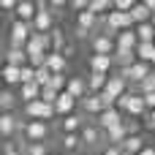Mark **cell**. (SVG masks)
Listing matches in <instances>:
<instances>
[{
	"mask_svg": "<svg viewBox=\"0 0 155 155\" xmlns=\"http://www.w3.org/2000/svg\"><path fill=\"white\" fill-rule=\"evenodd\" d=\"M22 144H46L52 139V123H38V120H22L19 128Z\"/></svg>",
	"mask_w": 155,
	"mask_h": 155,
	"instance_id": "6da1fadb",
	"label": "cell"
},
{
	"mask_svg": "<svg viewBox=\"0 0 155 155\" xmlns=\"http://www.w3.org/2000/svg\"><path fill=\"white\" fill-rule=\"evenodd\" d=\"M33 25H27V22H19V19H14L11 22V27H8V46H19V49H25L27 46V41L33 38Z\"/></svg>",
	"mask_w": 155,
	"mask_h": 155,
	"instance_id": "7a4b0ae2",
	"label": "cell"
},
{
	"mask_svg": "<svg viewBox=\"0 0 155 155\" xmlns=\"http://www.w3.org/2000/svg\"><path fill=\"white\" fill-rule=\"evenodd\" d=\"M79 106H82V114H84V117H93V120H95L101 112H106L109 106H114V101H112L109 95L101 93V95H87Z\"/></svg>",
	"mask_w": 155,
	"mask_h": 155,
	"instance_id": "3957f363",
	"label": "cell"
},
{
	"mask_svg": "<svg viewBox=\"0 0 155 155\" xmlns=\"http://www.w3.org/2000/svg\"><path fill=\"white\" fill-rule=\"evenodd\" d=\"M22 114H25V120H38V123H52V117H54L57 112H54V106H49L46 101H33V104H27V106L22 109Z\"/></svg>",
	"mask_w": 155,
	"mask_h": 155,
	"instance_id": "277c9868",
	"label": "cell"
},
{
	"mask_svg": "<svg viewBox=\"0 0 155 155\" xmlns=\"http://www.w3.org/2000/svg\"><path fill=\"white\" fill-rule=\"evenodd\" d=\"M54 27H57V25H54V16H52V11H49V3H46V0H38V14H35L33 30H35V33H44V35H49Z\"/></svg>",
	"mask_w": 155,
	"mask_h": 155,
	"instance_id": "5b68a950",
	"label": "cell"
},
{
	"mask_svg": "<svg viewBox=\"0 0 155 155\" xmlns=\"http://www.w3.org/2000/svg\"><path fill=\"white\" fill-rule=\"evenodd\" d=\"M79 136H82L84 150H98V147L104 150V147H106V142H104V131H101V128H98L93 120H90V123L82 128V134H79Z\"/></svg>",
	"mask_w": 155,
	"mask_h": 155,
	"instance_id": "8992f818",
	"label": "cell"
},
{
	"mask_svg": "<svg viewBox=\"0 0 155 155\" xmlns=\"http://www.w3.org/2000/svg\"><path fill=\"white\" fill-rule=\"evenodd\" d=\"M90 49H93V54H106V57H114V52H117V41L112 38V35H106V33H95V38L90 41Z\"/></svg>",
	"mask_w": 155,
	"mask_h": 155,
	"instance_id": "52a82bcc",
	"label": "cell"
},
{
	"mask_svg": "<svg viewBox=\"0 0 155 155\" xmlns=\"http://www.w3.org/2000/svg\"><path fill=\"white\" fill-rule=\"evenodd\" d=\"M155 68L150 65V63H134L131 68H125V71H120V76L128 82V84H142L150 74H153Z\"/></svg>",
	"mask_w": 155,
	"mask_h": 155,
	"instance_id": "ba28073f",
	"label": "cell"
},
{
	"mask_svg": "<svg viewBox=\"0 0 155 155\" xmlns=\"http://www.w3.org/2000/svg\"><path fill=\"white\" fill-rule=\"evenodd\" d=\"M101 131H109V128H114V125H120V123H125V114L117 109V106H109L106 112H101L95 120H93Z\"/></svg>",
	"mask_w": 155,
	"mask_h": 155,
	"instance_id": "9c48e42d",
	"label": "cell"
},
{
	"mask_svg": "<svg viewBox=\"0 0 155 155\" xmlns=\"http://www.w3.org/2000/svg\"><path fill=\"white\" fill-rule=\"evenodd\" d=\"M19 128H22V120L14 112L0 114V136H3V142H11L14 136H19Z\"/></svg>",
	"mask_w": 155,
	"mask_h": 155,
	"instance_id": "30bf717a",
	"label": "cell"
},
{
	"mask_svg": "<svg viewBox=\"0 0 155 155\" xmlns=\"http://www.w3.org/2000/svg\"><path fill=\"white\" fill-rule=\"evenodd\" d=\"M90 120L84 117V114H68V117H63L60 123H57V131L60 134H82V128L87 125Z\"/></svg>",
	"mask_w": 155,
	"mask_h": 155,
	"instance_id": "8fae6325",
	"label": "cell"
},
{
	"mask_svg": "<svg viewBox=\"0 0 155 155\" xmlns=\"http://www.w3.org/2000/svg\"><path fill=\"white\" fill-rule=\"evenodd\" d=\"M65 93H71L79 104L90 95V84H87V76H68V87H65Z\"/></svg>",
	"mask_w": 155,
	"mask_h": 155,
	"instance_id": "7c38bea8",
	"label": "cell"
},
{
	"mask_svg": "<svg viewBox=\"0 0 155 155\" xmlns=\"http://www.w3.org/2000/svg\"><path fill=\"white\" fill-rule=\"evenodd\" d=\"M35 14H38V3H33V0H19V3H16V11H14V19L33 25V22H35Z\"/></svg>",
	"mask_w": 155,
	"mask_h": 155,
	"instance_id": "4fadbf2b",
	"label": "cell"
},
{
	"mask_svg": "<svg viewBox=\"0 0 155 155\" xmlns=\"http://www.w3.org/2000/svg\"><path fill=\"white\" fill-rule=\"evenodd\" d=\"M125 139H128V128H125V123H120V125L104 131V142H106V147H123Z\"/></svg>",
	"mask_w": 155,
	"mask_h": 155,
	"instance_id": "5bb4252c",
	"label": "cell"
},
{
	"mask_svg": "<svg viewBox=\"0 0 155 155\" xmlns=\"http://www.w3.org/2000/svg\"><path fill=\"white\" fill-rule=\"evenodd\" d=\"M87 68H90V74H109V71L114 68V57H106V54H90Z\"/></svg>",
	"mask_w": 155,
	"mask_h": 155,
	"instance_id": "9a60e30c",
	"label": "cell"
},
{
	"mask_svg": "<svg viewBox=\"0 0 155 155\" xmlns=\"http://www.w3.org/2000/svg\"><path fill=\"white\" fill-rule=\"evenodd\" d=\"M125 93H128V82H125V79L117 74V76H112V79H109V87H106V93H104V95H109V98L117 104V101H120Z\"/></svg>",
	"mask_w": 155,
	"mask_h": 155,
	"instance_id": "2e32d148",
	"label": "cell"
},
{
	"mask_svg": "<svg viewBox=\"0 0 155 155\" xmlns=\"http://www.w3.org/2000/svg\"><path fill=\"white\" fill-rule=\"evenodd\" d=\"M25 49H27V52H44V54H52V41H49V35H44V33H33V38L27 41Z\"/></svg>",
	"mask_w": 155,
	"mask_h": 155,
	"instance_id": "e0dca14e",
	"label": "cell"
},
{
	"mask_svg": "<svg viewBox=\"0 0 155 155\" xmlns=\"http://www.w3.org/2000/svg\"><path fill=\"white\" fill-rule=\"evenodd\" d=\"M5 65H14V68H25L27 65V52L19 49V46H5Z\"/></svg>",
	"mask_w": 155,
	"mask_h": 155,
	"instance_id": "ac0fdd59",
	"label": "cell"
},
{
	"mask_svg": "<svg viewBox=\"0 0 155 155\" xmlns=\"http://www.w3.org/2000/svg\"><path fill=\"white\" fill-rule=\"evenodd\" d=\"M60 150L63 153H82L84 144H82V136L79 134H60Z\"/></svg>",
	"mask_w": 155,
	"mask_h": 155,
	"instance_id": "d6986e66",
	"label": "cell"
},
{
	"mask_svg": "<svg viewBox=\"0 0 155 155\" xmlns=\"http://www.w3.org/2000/svg\"><path fill=\"white\" fill-rule=\"evenodd\" d=\"M0 76H3V82H5V87L8 90H19L22 87V68H14V65H3V71H0Z\"/></svg>",
	"mask_w": 155,
	"mask_h": 155,
	"instance_id": "ffe728a7",
	"label": "cell"
},
{
	"mask_svg": "<svg viewBox=\"0 0 155 155\" xmlns=\"http://www.w3.org/2000/svg\"><path fill=\"white\" fill-rule=\"evenodd\" d=\"M109 74H87V84H90V95H101V93H106V87H109Z\"/></svg>",
	"mask_w": 155,
	"mask_h": 155,
	"instance_id": "44dd1931",
	"label": "cell"
},
{
	"mask_svg": "<svg viewBox=\"0 0 155 155\" xmlns=\"http://www.w3.org/2000/svg\"><path fill=\"white\" fill-rule=\"evenodd\" d=\"M41 90H44V87L33 82V84H22V87L16 90V95H19V101L27 106V104H33V101H41Z\"/></svg>",
	"mask_w": 155,
	"mask_h": 155,
	"instance_id": "7402d4cb",
	"label": "cell"
},
{
	"mask_svg": "<svg viewBox=\"0 0 155 155\" xmlns=\"http://www.w3.org/2000/svg\"><path fill=\"white\" fill-rule=\"evenodd\" d=\"M76 104H79V101H76L71 93H60V98H57V104H54V112H57L60 117H68V114H74Z\"/></svg>",
	"mask_w": 155,
	"mask_h": 155,
	"instance_id": "603a6c76",
	"label": "cell"
},
{
	"mask_svg": "<svg viewBox=\"0 0 155 155\" xmlns=\"http://www.w3.org/2000/svg\"><path fill=\"white\" fill-rule=\"evenodd\" d=\"M125 117H147V104H144V95H139V93H131V104H128V112H125Z\"/></svg>",
	"mask_w": 155,
	"mask_h": 155,
	"instance_id": "cb8c5ba5",
	"label": "cell"
},
{
	"mask_svg": "<svg viewBox=\"0 0 155 155\" xmlns=\"http://www.w3.org/2000/svg\"><path fill=\"white\" fill-rule=\"evenodd\" d=\"M114 41H117V49H128V52H136V46H139L136 30H125V33H120Z\"/></svg>",
	"mask_w": 155,
	"mask_h": 155,
	"instance_id": "d4e9b609",
	"label": "cell"
},
{
	"mask_svg": "<svg viewBox=\"0 0 155 155\" xmlns=\"http://www.w3.org/2000/svg\"><path fill=\"white\" fill-rule=\"evenodd\" d=\"M46 68L57 76V74H65L68 71V57H63L60 52H52L49 57H46Z\"/></svg>",
	"mask_w": 155,
	"mask_h": 155,
	"instance_id": "484cf974",
	"label": "cell"
},
{
	"mask_svg": "<svg viewBox=\"0 0 155 155\" xmlns=\"http://www.w3.org/2000/svg\"><path fill=\"white\" fill-rule=\"evenodd\" d=\"M134 63H139V57H136V52H128V49H117V52H114V65H117L120 71H125V68H131Z\"/></svg>",
	"mask_w": 155,
	"mask_h": 155,
	"instance_id": "4316f807",
	"label": "cell"
},
{
	"mask_svg": "<svg viewBox=\"0 0 155 155\" xmlns=\"http://www.w3.org/2000/svg\"><path fill=\"white\" fill-rule=\"evenodd\" d=\"M16 101H19V95H16V90H8V87H3V93H0V109H3V114H8V112H14V106H16Z\"/></svg>",
	"mask_w": 155,
	"mask_h": 155,
	"instance_id": "83f0119b",
	"label": "cell"
},
{
	"mask_svg": "<svg viewBox=\"0 0 155 155\" xmlns=\"http://www.w3.org/2000/svg\"><path fill=\"white\" fill-rule=\"evenodd\" d=\"M136 35H139V44H155V25L147 22V25H136L134 27Z\"/></svg>",
	"mask_w": 155,
	"mask_h": 155,
	"instance_id": "f1b7e54d",
	"label": "cell"
},
{
	"mask_svg": "<svg viewBox=\"0 0 155 155\" xmlns=\"http://www.w3.org/2000/svg\"><path fill=\"white\" fill-rule=\"evenodd\" d=\"M49 41H52V52H63L68 46V38H65V30L63 27H54L49 33Z\"/></svg>",
	"mask_w": 155,
	"mask_h": 155,
	"instance_id": "f546056e",
	"label": "cell"
},
{
	"mask_svg": "<svg viewBox=\"0 0 155 155\" xmlns=\"http://www.w3.org/2000/svg\"><path fill=\"white\" fill-rule=\"evenodd\" d=\"M112 11H114V3L112 0H90V14H95L98 19L104 14H112Z\"/></svg>",
	"mask_w": 155,
	"mask_h": 155,
	"instance_id": "4dcf8cb0",
	"label": "cell"
},
{
	"mask_svg": "<svg viewBox=\"0 0 155 155\" xmlns=\"http://www.w3.org/2000/svg\"><path fill=\"white\" fill-rule=\"evenodd\" d=\"M144 147H147V144H144L142 134H139V136H128V139H125V144H123V150H125V153H131V155H139Z\"/></svg>",
	"mask_w": 155,
	"mask_h": 155,
	"instance_id": "1f68e13d",
	"label": "cell"
},
{
	"mask_svg": "<svg viewBox=\"0 0 155 155\" xmlns=\"http://www.w3.org/2000/svg\"><path fill=\"white\" fill-rule=\"evenodd\" d=\"M136 57H139V63H150V65H153L155 44H139V46H136Z\"/></svg>",
	"mask_w": 155,
	"mask_h": 155,
	"instance_id": "d6a6232c",
	"label": "cell"
},
{
	"mask_svg": "<svg viewBox=\"0 0 155 155\" xmlns=\"http://www.w3.org/2000/svg\"><path fill=\"white\" fill-rule=\"evenodd\" d=\"M22 153L25 155H49V144H22Z\"/></svg>",
	"mask_w": 155,
	"mask_h": 155,
	"instance_id": "836d02e7",
	"label": "cell"
},
{
	"mask_svg": "<svg viewBox=\"0 0 155 155\" xmlns=\"http://www.w3.org/2000/svg\"><path fill=\"white\" fill-rule=\"evenodd\" d=\"M153 93H155V71L139 84V95H153Z\"/></svg>",
	"mask_w": 155,
	"mask_h": 155,
	"instance_id": "e575fe53",
	"label": "cell"
},
{
	"mask_svg": "<svg viewBox=\"0 0 155 155\" xmlns=\"http://www.w3.org/2000/svg\"><path fill=\"white\" fill-rule=\"evenodd\" d=\"M65 8H68V3H63V0H49V11H52L54 19H60V16L65 14Z\"/></svg>",
	"mask_w": 155,
	"mask_h": 155,
	"instance_id": "d590c367",
	"label": "cell"
},
{
	"mask_svg": "<svg viewBox=\"0 0 155 155\" xmlns=\"http://www.w3.org/2000/svg\"><path fill=\"white\" fill-rule=\"evenodd\" d=\"M136 8V0H114V11H123V14H131Z\"/></svg>",
	"mask_w": 155,
	"mask_h": 155,
	"instance_id": "8d00e7d4",
	"label": "cell"
},
{
	"mask_svg": "<svg viewBox=\"0 0 155 155\" xmlns=\"http://www.w3.org/2000/svg\"><path fill=\"white\" fill-rule=\"evenodd\" d=\"M35 82V68L33 65H25L22 68V84H33Z\"/></svg>",
	"mask_w": 155,
	"mask_h": 155,
	"instance_id": "74e56055",
	"label": "cell"
},
{
	"mask_svg": "<svg viewBox=\"0 0 155 155\" xmlns=\"http://www.w3.org/2000/svg\"><path fill=\"white\" fill-rule=\"evenodd\" d=\"M3 155H25L22 147H16L14 142H3Z\"/></svg>",
	"mask_w": 155,
	"mask_h": 155,
	"instance_id": "f35d334b",
	"label": "cell"
},
{
	"mask_svg": "<svg viewBox=\"0 0 155 155\" xmlns=\"http://www.w3.org/2000/svg\"><path fill=\"white\" fill-rule=\"evenodd\" d=\"M125 128H128V136H139V120L125 117Z\"/></svg>",
	"mask_w": 155,
	"mask_h": 155,
	"instance_id": "ab89813d",
	"label": "cell"
},
{
	"mask_svg": "<svg viewBox=\"0 0 155 155\" xmlns=\"http://www.w3.org/2000/svg\"><path fill=\"white\" fill-rule=\"evenodd\" d=\"M16 3H19V0H0V8H3L5 14H8V11L14 14V11H16Z\"/></svg>",
	"mask_w": 155,
	"mask_h": 155,
	"instance_id": "60d3db41",
	"label": "cell"
},
{
	"mask_svg": "<svg viewBox=\"0 0 155 155\" xmlns=\"http://www.w3.org/2000/svg\"><path fill=\"white\" fill-rule=\"evenodd\" d=\"M144 128H147V131H155V112H147V117H144Z\"/></svg>",
	"mask_w": 155,
	"mask_h": 155,
	"instance_id": "b9f144b4",
	"label": "cell"
},
{
	"mask_svg": "<svg viewBox=\"0 0 155 155\" xmlns=\"http://www.w3.org/2000/svg\"><path fill=\"white\" fill-rule=\"evenodd\" d=\"M60 54H63V57H71V54H74V44H68V46H65Z\"/></svg>",
	"mask_w": 155,
	"mask_h": 155,
	"instance_id": "7bdbcfd3",
	"label": "cell"
},
{
	"mask_svg": "<svg viewBox=\"0 0 155 155\" xmlns=\"http://www.w3.org/2000/svg\"><path fill=\"white\" fill-rule=\"evenodd\" d=\"M139 155H155V144H147V147H144Z\"/></svg>",
	"mask_w": 155,
	"mask_h": 155,
	"instance_id": "ee69618b",
	"label": "cell"
},
{
	"mask_svg": "<svg viewBox=\"0 0 155 155\" xmlns=\"http://www.w3.org/2000/svg\"><path fill=\"white\" fill-rule=\"evenodd\" d=\"M49 155H65V153H63V150H57V153H54V150H52V153H49Z\"/></svg>",
	"mask_w": 155,
	"mask_h": 155,
	"instance_id": "f6af8a7d",
	"label": "cell"
}]
</instances>
